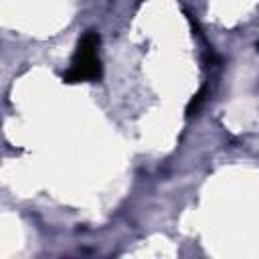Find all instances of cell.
<instances>
[{
    "instance_id": "1",
    "label": "cell",
    "mask_w": 259,
    "mask_h": 259,
    "mask_svg": "<svg viewBox=\"0 0 259 259\" xmlns=\"http://www.w3.org/2000/svg\"><path fill=\"white\" fill-rule=\"evenodd\" d=\"M99 34L95 30H87L75 49L71 59V67L63 73L65 83H81V81H97L101 77V61L97 57L99 49Z\"/></svg>"
},
{
    "instance_id": "2",
    "label": "cell",
    "mask_w": 259,
    "mask_h": 259,
    "mask_svg": "<svg viewBox=\"0 0 259 259\" xmlns=\"http://www.w3.org/2000/svg\"><path fill=\"white\" fill-rule=\"evenodd\" d=\"M204 91H206V89L202 87V89H200V91H198V93L188 101V105H186V117H192V115L198 111V107H200V105H202V101H204Z\"/></svg>"
}]
</instances>
